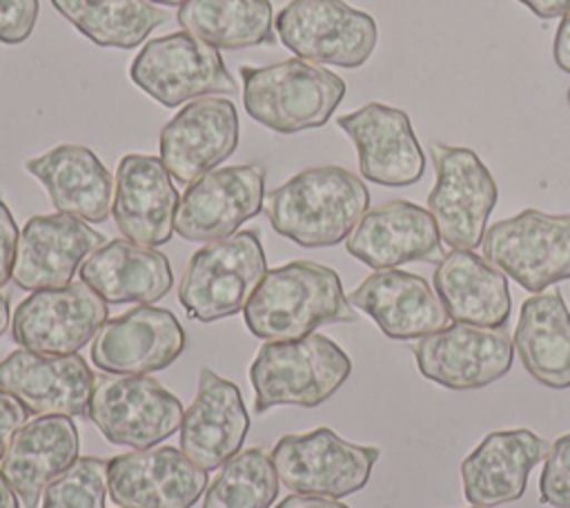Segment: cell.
Returning a JSON list of instances; mask_svg holds the SVG:
<instances>
[{"instance_id": "cell-7", "label": "cell", "mask_w": 570, "mask_h": 508, "mask_svg": "<svg viewBox=\"0 0 570 508\" xmlns=\"http://www.w3.org/2000/svg\"><path fill=\"white\" fill-rule=\"evenodd\" d=\"M434 187L428 194L441 241L452 250H474L483 243L488 218L499 201V187L485 163L470 147L430 143Z\"/></svg>"}, {"instance_id": "cell-23", "label": "cell", "mask_w": 570, "mask_h": 508, "mask_svg": "<svg viewBox=\"0 0 570 508\" xmlns=\"http://www.w3.org/2000/svg\"><path fill=\"white\" fill-rule=\"evenodd\" d=\"M347 301L394 341L423 339L452 321L432 285L399 267L372 272L347 294Z\"/></svg>"}, {"instance_id": "cell-4", "label": "cell", "mask_w": 570, "mask_h": 508, "mask_svg": "<svg viewBox=\"0 0 570 508\" xmlns=\"http://www.w3.org/2000/svg\"><path fill=\"white\" fill-rule=\"evenodd\" d=\"M352 359L325 334L292 341H265L249 365L254 410L265 414L276 406L316 408L350 377Z\"/></svg>"}, {"instance_id": "cell-1", "label": "cell", "mask_w": 570, "mask_h": 508, "mask_svg": "<svg viewBox=\"0 0 570 508\" xmlns=\"http://www.w3.org/2000/svg\"><path fill=\"white\" fill-rule=\"evenodd\" d=\"M243 316L252 336L263 341L303 339L321 325L358 319L341 276L314 261H289L267 270Z\"/></svg>"}, {"instance_id": "cell-26", "label": "cell", "mask_w": 570, "mask_h": 508, "mask_svg": "<svg viewBox=\"0 0 570 508\" xmlns=\"http://www.w3.org/2000/svg\"><path fill=\"white\" fill-rule=\"evenodd\" d=\"M80 452L78 428L67 414H38L11 439L0 470L24 508H36L42 490L71 468Z\"/></svg>"}, {"instance_id": "cell-13", "label": "cell", "mask_w": 570, "mask_h": 508, "mask_svg": "<svg viewBox=\"0 0 570 508\" xmlns=\"http://www.w3.org/2000/svg\"><path fill=\"white\" fill-rule=\"evenodd\" d=\"M265 205V167L229 165L194 180L180 196L174 229L191 243L229 238Z\"/></svg>"}, {"instance_id": "cell-8", "label": "cell", "mask_w": 570, "mask_h": 508, "mask_svg": "<svg viewBox=\"0 0 570 508\" xmlns=\"http://www.w3.org/2000/svg\"><path fill=\"white\" fill-rule=\"evenodd\" d=\"M274 29L296 58L343 69L365 65L379 42L376 20L343 0H292Z\"/></svg>"}, {"instance_id": "cell-46", "label": "cell", "mask_w": 570, "mask_h": 508, "mask_svg": "<svg viewBox=\"0 0 570 508\" xmlns=\"http://www.w3.org/2000/svg\"><path fill=\"white\" fill-rule=\"evenodd\" d=\"M470 508H479V506H470Z\"/></svg>"}, {"instance_id": "cell-17", "label": "cell", "mask_w": 570, "mask_h": 508, "mask_svg": "<svg viewBox=\"0 0 570 508\" xmlns=\"http://www.w3.org/2000/svg\"><path fill=\"white\" fill-rule=\"evenodd\" d=\"M240 140L236 105L227 98H196L187 102L158 138L160 160L183 185L214 172L227 160Z\"/></svg>"}, {"instance_id": "cell-2", "label": "cell", "mask_w": 570, "mask_h": 508, "mask_svg": "<svg viewBox=\"0 0 570 508\" xmlns=\"http://www.w3.org/2000/svg\"><path fill=\"white\" fill-rule=\"evenodd\" d=\"M276 234L301 247H332L345 241L370 209L363 178L338 165L309 167L265 196Z\"/></svg>"}, {"instance_id": "cell-19", "label": "cell", "mask_w": 570, "mask_h": 508, "mask_svg": "<svg viewBox=\"0 0 570 508\" xmlns=\"http://www.w3.org/2000/svg\"><path fill=\"white\" fill-rule=\"evenodd\" d=\"M105 243V234L71 214L31 216L18 236L13 283L29 292L65 287Z\"/></svg>"}, {"instance_id": "cell-32", "label": "cell", "mask_w": 570, "mask_h": 508, "mask_svg": "<svg viewBox=\"0 0 570 508\" xmlns=\"http://www.w3.org/2000/svg\"><path fill=\"white\" fill-rule=\"evenodd\" d=\"M51 4L98 47L134 49L167 22V11L147 0H51Z\"/></svg>"}, {"instance_id": "cell-45", "label": "cell", "mask_w": 570, "mask_h": 508, "mask_svg": "<svg viewBox=\"0 0 570 508\" xmlns=\"http://www.w3.org/2000/svg\"><path fill=\"white\" fill-rule=\"evenodd\" d=\"M568 105H570V89H568Z\"/></svg>"}, {"instance_id": "cell-38", "label": "cell", "mask_w": 570, "mask_h": 508, "mask_svg": "<svg viewBox=\"0 0 570 508\" xmlns=\"http://www.w3.org/2000/svg\"><path fill=\"white\" fill-rule=\"evenodd\" d=\"M27 406L11 392L0 388V459L7 452L13 434L29 421Z\"/></svg>"}, {"instance_id": "cell-33", "label": "cell", "mask_w": 570, "mask_h": 508, "mask_svg": "<svg viewBox=\"0 0 570 508\" xmlns=\"http://www.w3.org/2000/svg\"><path fill=\"white\" fill-rule=\"evenodd\" d=\"M278 481L269 452L240 450L220 466L205 490L203 508H269L278 497Z\"/></svg>"}, {"instance_id": "cell-20", "label": "cell", "mask_w": 570, "mask_h": 508, "mask_svg": "<svg viewBox=\"0 0 570 508\" xmlns=\"http://www.w3.org/2000/svg\"><path fill=\"white\" fill-rule=\"evenodd\" d=\"M345 250L374 272L414 261L439 263L445 256L428 207L403 198L367 209L345 238Z\"/></svg>"}, {"instance_id": "cell-10", "label": "cell", "mask_w": 570, "mask_h": 508, "mask_svg": "<svg viewBox=\"0 0 570 508\" xmlns=\"http://www.w3.org/2000/svg\"><path fill=\"white\" fill-rule=\"evenodd\" d=\"M183 403L160 381L145 374L96 377L89 399V421L116 446L151 448L183 423Z\"/></svg>"}, {"instance_id": "cell-36", "label": "cell", "mask_w": 570, "mask_h": 508, "mask_svg": "<svg viewBox=\"0 0 570 508\" xmlns=\"http://www.w3.org/2000/svg\"><path fill=\"white\" fill-rule=\"evenodd\" d=\"M38 11V0H0V42H24L33 33Z\"/></svg>"}, {"instance_id": "cell-22", "label": "cell", "mask_w": 570, "mask_h": 508, "mask_svg": "<svg viewBox=\"0 0 570 508\" xmlns=\"http://www.w3.org/2000/svg\"><path fill=\"white\" fill-rule=\"evenodd\" d=\"M180 196L160 156L125 154L116 169L111 216L127 241L158 247L174 236Z\"/></svg>"}, {"instance_id": "cell-21", "label": "cell", "mask_w": 570, "mask_h": 508, "mask_svg": "<svg viewBox=\"0 0 570 508\" xmlns=\"http://www.w3.org/2000/svg\"><path fill=\"white\" fill-rule=\"evenodd\" d=\"M96 374L80 354H40L18 348L0 361V388L16 394L31 414L89 419Z\"/></svg>"}, {"instance_id": "cell-42", "label": "cell", "mask_w": 570, "mask_h": 508, "mask_svg": "<svg viewBox=\"0 0 570 508\" xmlns=\"http://www.w3.org/2000/svg\"><path fill=\"white\" fill-rule=\"evenodd\" d=\"M0 508H20L18 504V495L13 492L11 483L7 481L4 472L0 470Z\"/></svg>"}, {"instance_id": "cell-27", "label": "cell", "mask_w": 570, "mask_h": 508, "mask_svg": "<svg viewBox=\"0 0 570 508\" xmlns=\"http://www.w3.org/2000/svg\"><path fill=\"white\" fill-rule=\"evenodd\" d=\"M24 169L47 189L56 212L102 223L114 205V176L85 145H58L24 160Z\"/></svg>"}, {"instance_id": "cell-5", "label": "cell", "mask_w": 570, "mask_h": 508, "mask_svg": "<svg viewBox=\"0 0 570 508\" xmlns=\"http://www.w3.org/2000/svg\"><path fill=\"white\" fill-rule=\"evenodd\" d=\"M267 274V258L256 229H240L196 250L183 272L178 301L187 316L214 323L245 310Z\"/></svg>"}, {"instance_id": "cell-18", "label": "cell", "mask_w": 570, "mask_h": 508, "mask_svg": "<svg viewBox=\"0 0 570 508\" xmlns=\"http://www.w3.org/2000/svg\"><path fill=\"white\" fill-rule=\"evenodd\" d=\"M187 336L171 310L136 305L107 319L91 341V361L109 374H151L171 365Z\"/></svg>"}, {"instance_id": "cell-11", "label": "cell", "mask_w": 570, "mask_h": 508, "mask_svg": "<svg viewBox=\"0 0 570 508\" xmlns=\"http://www.w3.org/2000/svg\"><path fill=\"white\" fill-rule=\"evenodd\" d=\"M379 455L376 446L350 443L325 426L305 434H283L269 452L287 490L332 499L365 488Z\"/></svg>"}, {"instance_id": "cell-30", "label": "cell", "mask_w": 570, "mask_h": 508, "mask_svg": "<svg viewBox=\"0 0 570 508\" xmlns=\"http://www.w3.org/2000/svg\"><path fill=\"white\" fill-rule=\"evenodd\" d=\"M512 345L525 372L546 388H570V310L561 290L532 294L519 310Z\"/></svg>"}, {"instance_id": "cell-31", "label": "cell", "mask_w": 570, "mask_h": 508, "mask_svg": "<svg viewBox=\"0 0 570 508\" xmlns=\"http://www.w3.org/2000/svg\"><path fill=\"white\" fill-rule=\"evenodd\" d=\"M183 31L216 49H249L276 42L269 0H187L178 9Z\"/></svg>"}, {"instance_id": "cell-15", "label": "cell", "mask_w": 570, "mask_h": 508, "mask_svg": "<svg viewBox=\"0 0 570 508\" xmlns=\"http://www.w3.org/2000/svg\"><path fill=\"white\" fill-rule=\"evenodd\" d=\"M207 488V470L180 448L160 446L107 461V490L120 508H191Z\"/></svg>"}, {"instance_id": "cell-6", "label": "cell", "mask_w": 570, "mask_h": 508, "mask_svg": "<svg viewBox=\"0 0 570 508\" xmlns=\"http://www.w3.org/2000/svg\"><path fill=\"white\" fill-rule=\"evenodd\" d=\"M483 258L539 294L570 279V212L546 214L528 207L485 229Z\"/></svg>"}, {"instance_id": "cell-14", "label": "cell", "mask_w": 570, "mask_h": 508, "mask_svg": "<svg viewBox=\"0 0 570 508\" xmlns=\"http://www.w3.org/2000/svg\"><path fill=\"white\" fill-rule=\"evenodd\" d=\"M419 372L448 390L485 388L512 368L514 345L503 328L450 323L412 345Z\"/></svg>"}, {"instance_id": "cell-35", "label": "cell", "mask_w": 570, "mask_h": 508, "mask_svg": "<svg viewBox=\"0 0 570 508\" xmlns=\"http://www.w3.org/2000/svg\"><path fill=\"white\" fill-rule=\"evenodd\" d=\"M539 499L552 508H570V432L557 437L539 477Z\"/></svg>"}, {"instance_id": "cell-28", "label": "cell", "mask_w": 570, "mask_h": 508, "mask_svg": "<svg viewBox=\"0 0 570 508\" xmlns=\"http://www.w3.org/2000/svg\"><path fill=\"white\" fill-rule=\"evenodd\" d=\"M432 283L454 323L503 328L510 319L508 276L472 250L448 252L436 263Z\"/></svg>"}, {"instance_id": "cell-12", "label": "cell", "mask_w": 570, "mask_h": 508, "mask_svg": "<svg viewBox=\"0 0 570 508\" xmlns=\"http://www.w3.org/2000/svg\"><path fill=\"white\" fill-rule=\"evenodd\" d=\"M107 319V301L76 281L22 299L11 316V339L40 354H78Z\"/></svg>"}, {"instance_id": "cell-29", "label": "cell", "mask_w": 570, "mask_h": 508, "mask_svg": "<svg viewBox=\"0 0 570 508\" xmlns=\"http://www.w3.org/2000/svg\"><path fill=\"white\" fill-rule=\"evenodd\" d=\"M80 281L107 303L154 305L171 290L174 272L156 247L116 238L80 265Z\"/></svg>"}, {"instance_id": "cell-44", "label": "cell", "mask_w": 570, "mask_h": 508, "mask_svg": "<svg viewBox=\"0 0 570 508\" xmlns=\"http://www.w3.org/2000/svg\"><path fill=\"white\" fill-rule=\"evenodd\" d=\"M147 2H151V4H165V7H180V4L187 2V0H147Z\"/></svg>"}, {"instance_id": "cell-39", "label": "cell", "mask_w": 570, "mask_h": 508, "mask_svg": "<svg viewBox=\"0 0 570 508\" xmlns=\"http://www.w3.org/2000/svg\"><path fill=\"white\" fill-rule=\"evenodd\" d=\"M552 58L563 74H570V13L563 16L557 27V33L552 40Z\"/></svg>"}, {"instance_id": "cell-3", "label": "cell", "mask_w": 570, "mask_h": 508, "mask_svg": "<svg viewBox=\"0 0 570 508\" xmlns=\"http://www.w3.org/2000/svg\"><path fill=\"white\" fill-rule=\"evenodd\" d=\"M243 107L249 118L276 134L323 127L345 98V80L303 58L265 67H240Z\"/></svg>"}, {"instance_id": "cell-9", "label": "cell", "mask_w": 570, "mask_h": 508, "mask_svg": "<svg viewBox=\"0 0 570 508\" xmlns=\"http://www.w3.org/2000/svg\"><path fill=\"white\" fill-rule=\"evenodd\" d=\"M131 82L171 109L209 94H236V80L227 71L220 51L187 31L151 38L129 65Z\"/></svg>"}, {"instance_id": "cell-25", "label": "cell", "mask_w": 570, "mask_h": 508, "mask_svg": "<svg viewBox=\"0 0 570 508\" xmlns=\"http://www.w3.org/2000/svg\"><path fill=\"white\" fill-rule=\"evenodd\" d=\"M550 443L528 428L494 430L461 461L463 497L494 508L523 497L530 470L546 459Z\"/></svg>"}, {"instance_id": "cell-43", "label": "cell", "mask_w": 570, "mask_h": 508, "mask_svg": "<svg viewBox=\"0 0 570 508\" xmlns=\"http://www.w3.org/2000/svg\"><path fill=\"white\" fill-rule=\"evenodd\" d=\"M9 314H11V307H9V299L4 294H0V336L7 332L9 328Z\"/></svg>"}, {"instance_id": "cell-34", "label": "cell", "mask_w": 570, "mask_h": 508, "mask_svg": "<svg viewBox=\"0 0 570 508\" xmlns=\"http://www.w3.org/2000/svg\"><path fill=\"white\" fill-rule=\"evenodd\" d=\"M107 461L80 457L45 490L42 508H105Z\"/></svg>"}, {"instance_id": "cell-41", "label": "cell", "mask_w": 570, "mask_h": 508, "mask_svg": "<svg viewBox=\"0 0 570 508\" xmlns=\"http://www.w3.org/2000/svg\"><path fill=\"white\" fill-rule=\"evenodd\" d=\"M276 508H350L345 504H341L338 499L332 497H318V495H289L285 497L281 504H276Z\"/></svg>"}, {"instance_id": "cell-40", "label": "cell", "mask_w": 570, "mask_h": 508, "mask_svg": "<svg viewBox=\"0 0 570 508\" xmlns=\"http://www.w3.org/2000/svg\"><path fill=\"white\" fill-rule=\"evenodd\" d=\"M517 2L528 7L541 20L563 18L570 13V0H517Z\"/></svg>"}, {"instance_id": "cell-24", "label": "cell", "mask_w": 570, "mask_h": 508, "mask_svg": "<svg viewBox=\"0 0 570 508\" xmlns=\"http://www.w3.org/2000/svg\"><path fill=\"white\" fill-rule=\"evenodd\" d=\"M247 430L249 414L238 385L203 365L198 392L183 414L180 450L209 472L240 452Z\"/></svg>"}, {"instance_id": "cell-37", "label": "cell", "mask_w": 570, "mask_h": 508, "mask_svg": "<svg viewBox=\"0 0 570 508\" xmlns=\"http://www.w3.org/2000/svg\"><path fill=\"white\" fill-rule=\"evenodd\" d=\"M18 225L9 205L0 198V290L13 279V263L18 250Z\"/></svg>"}, {"instance_id": "cell-16", "label": "cell", "mask_w": 570, "mask_h": 508, "mask_svg": "<svg viewBox=\"0 0 570 508\" xmlns=\"http://www.w3.org/2000/svg\"><path fill=\"white\" fill-rule=\"evenodd\" d=\"M356 147L361 176L383 187H407L421 180L425 154L410 116L385 102H367L336 118Z\"/></svg>"}]
</instances>
